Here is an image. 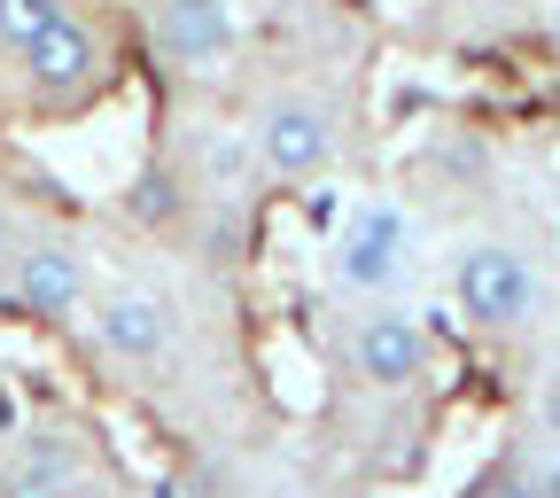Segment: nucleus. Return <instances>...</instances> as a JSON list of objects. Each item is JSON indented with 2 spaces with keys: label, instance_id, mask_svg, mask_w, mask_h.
Listing matches in <instances>:
<instances>
[{
  "label": "nucleus",
  "instance_id": "1",
  "mask_svg": "<svg viewBox=\"0 0 560 498\" xmlns=\"http://www.w3.org/2000/svg\"><path fill=\"white\" fill-rule=\"evenodd\" d=\"M16 86H24V102L32 109H47V117H79V109H94L109 86H117V47L102 39V24L94 16H55L32 47H16Z\"/></svg>",
  "mask_w": 560,
  "mask_h": 498
},
{
  "label": "nucleus",
  "instance_id": "2",
  "mask_svg": "<svg viewBox=\"0 0 560 498\" xmlns=\"http://www.w3.org/2000/svg\"><path fill=\"white\" fill-rule=\"evenodd\" d=\"M249 149H257V172L272 187L327 179L342 164V109L327 94H312V86H280L249 117Z\"/></svg>",
  "mask_w": 560,
  "mask_h": 498
},
{
  "label": "nucleus",
  "instance_id": "3",
  "mask_svg": "<svg viewBox=\"0 0 560 498\" xmlns=\"http://www.w3.org/2000/svg\"><path fill=\"white\" fill-rule=\"evenodd\" d=\"M94 289H102V280H94L86 250L70 234H55V227H32L16 242V257H9V280H0L9 312L32 320V327H79L86 304H94Z\"/></svg>",
  "mask_w": 560,
  "mask_h": 498
},
{
  "label": "nucleus",
  "instance_id": "4",
  "mask_svg": "<svg viewBox=\"0 0 560 498\" xmlns=\"http://www.w3.org/2000/svg\"><path fill=\"white\" fill-rule=\"evenodd\" d=\"M537 297H545V280H537V257L506 234H482L452 257V304L467 312V327L482 335H514L537 320Z\"/></svg>",
  "mask_w": 560,
  "mask_h": 498
},
{
  "label": "nucleus",
  "instance_id": "5",
  "mask_svg": "<svg viewBox=\"0 0 560 498\" xmlns=\"http://www.w3.org/2000/svg\"><path fill=\"white\" fill-rule=\"evenodd\" d=\"M327 265H335V289L366 297V304H389V297H397V280L412 273V219H405L389 195L350 202V210H342V227H335Z\"/></svg>",
  "mask_w": 560,
  "mask_h": 498
},
{
  "label": "nucleus",
  "instance_id": "6",
  "mask_svg": "<svg viewBox=\"0 0 560 498\" xmlns=\"http://www.w3.org/2000/svg\"><path fill=\"white\" fill-rule=\"evenodd\" d=\"M86 335L117 367H164L172 343H179V312L149 280H102L94 304H86Z\"/></svg>",
  "mask_w": 560,
  "mask_h": 498
},
{
  "label": "nucleus",
  "instance_id": "7",
  "mask_svg": "<svg viewBox=\"0 0 560 498\" xmlns=\"http://www.w3.org/2000/svg\"><path fill=\"white\" fill-rule=\"evenodd\" d=\"M429 359H436L429 327H420L412 312H397V304H366L359 320H350V335H342V367H350V382H359V390H382V397L420 390Z\"/></svg>",
  "mask_w": 560,
  "mask_h": 498
},
{
  "label": "nucleus",
  "instance_id": "8",
  "mask_svg": "<svg viewBox=\"0 0 560 498\" xmlns=\"http://www.w3.org/2000/svg\"><path fill=\"white\" fill-rule=\"evenodd\" d=\"M149 47L179 79H219L242 55V9L234 0H149Z\"/></svg>",
  "mask_w": 560,
  "mask_h": 498
},
{
  "label": "nucleus",
  "instance_id": "9",
  "mask_svg": "<svg viewBox=\"0 0 560 498\" xmlns=\"http://www.w3.org/2000/svg\"><path fill=\"white\" fill-rule=\"evenodd\" d=\"M94 483V444L70 420H32L0 452V498H86Z\"/></svg>",
  "mask_w": 560,
  "mask_h": 498
},
{
  "label": "nucleus",
  "instance_id": "10",
  "mask_svg": "<svg viewBox=\"0 0 560 498\" xmlns=\"http://www.w3.org/2000/svg\"><path fill=\"white\" fill-rule=\"evenodd\" d=\"M172 172L187 179V195H195L202 210H234V202L265 179V172H257V149H249V125H234V117H195Z\"/></svg>",
  "mask_w": 560,
  "mask_h": 498
},
{
  "label": "nucleus",
  "instance_id": "11",
  "mask_svg": "<svg viewBox=\"0 0 560 498\" xmlns=\"http://www.w3.org/2000/svg\"><path fill=\"white\" fill-rule=\"evenodd\" d=\"M55 16H70V0H0V47H32Z\"/></svg>",
  "mask_w": 560,
  "mask_h": 498
},
{
  "label": "nucleus",
  "instance_id": "12",
  "mask_svg": "<svg viewBox=\"0 0 560 498\" xmlns=\"http://www.w3.org/2000/svg\"><path fill=\"white\" fill-rule=\"evenodd\" d=\"M475 498H545V490H537L522 467H490V475L475 483Z\"/></svg>",
  "mask_w": 560,
  "mask_h": 498
},
{
  "label": "nucleus",
  "instance_id": "13",
  "mask_svg": "<svg viewBox=\"0 0 560 498\" xmlns=\"http://www.w3.org/2000/svg\"><path fill=\"white\" fill-rule=\"evenodd\" d=\"M24 234H32V227L16 219V202L0 195V280H9V257H16V242H24Z\"/></svg>",
  "mask_w": 560,
  "mask_h": 498
},
{
  "label": "nucleus",
  "instance_id": "14",
  "mask_svg": "<svg viewBox=\"0 0 560 498\" xmlns=\"http://www.w3.org/2000/svg\"><path fill=\"white\" fill-rule=\"evenodd\" d=\"M537 420H545V437H560V374H545V397H537Z\"/></svg>",
  "mask_w": 560,
  "mask_h": 498
},
{
  "label": "nucleus",
  "instance_id": "15",
  "mask_svg": "<svg viewBox=\"0 0 560 498\" xmlns=\"http://www.w3.org/2000/svg\"><path fill=\"white\" fill-rule=\"evenodd\" d=\"M9 437H16V413H9V397H0V452H9Z\"/></svg>",
  "mask_w": 560,
  "mask_h": 498
},
{
  "label": "nucleus",
  "instance_id": "16",
  "mask_svg": "<svg viewBox=\"0 0 560 498\" xmlns=\"http://www.w3.org/2000/svg\"><path fill=\"white\" fill-rule=\"evenodd\" d=\"M545 39H552V55H560V0L545 9Z\"/></svg>",
  "mask_w": 560,
  "mask_h": 498
}]
</instances>
